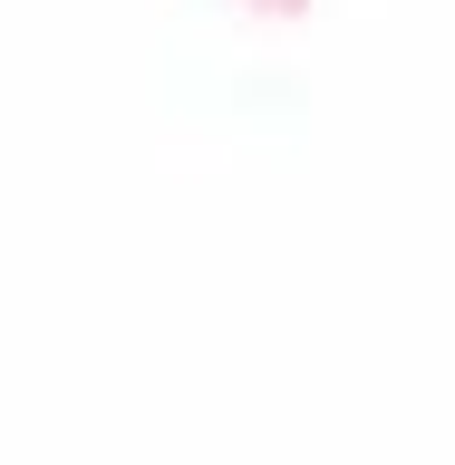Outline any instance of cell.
Masks as SVG:
<instances>
[{
  "mask_svg": "<svg viewBox=\"0 0 455 465\" xmlns=\"http://www.w3.org/2000/svg\"><path fill=\"white\" fill-rule=\"evenodd\" d=\"M262 10H301V0H262Z\"/></svg>",
  "mask_w": 455,
  "mask_h": 465,
  "instance_id": "cell-1",
  "label": "cell"
}]
</instances>
